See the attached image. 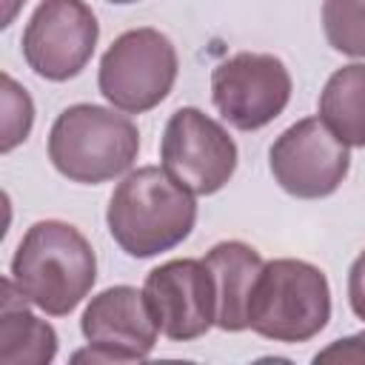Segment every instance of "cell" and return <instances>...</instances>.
Instances as JSON below:
<instances>
[{"mask_svg":"<svg viewBox=\"0 0 365 365\" xmlns=\"http://www.w3.org/2000/svg\"><path fill=\"white\" fill-rule=\"evenodd\" d=\"M26 0H6V14H3V29H9L11 23H14V14L20 11V6H23Z\"/></svg>","mask_w":365,"mask_h":365,"instance_id":"19","label":"cell"},{"mask_svg":"<svg viewBox=\"0 0 365 365\" xmlns=\"http://www.w3.org/2000/svg\"><path fill=\"white\" fill-rule=\"evenodd\" d=\"M86 348L71 354V362H140L160 336V325L145 299V291L134 285H111L91 297L80 317Z\"/></svg>","mask_w":365,"mask_h":365,"instance_id":"10","label":"cell"},{"mask_svg":"<svg viewBox=\"0 0 365 365\" xmlns=\"http://www.w3.org/2000/svg\"><path fill=\"white\" fill-rule=\"evenodd\" d=\"M137 154L140 128L114 106L74 103L57 114L48 131V160L71 182H108L125 174Z\"/></svg>","mask_w":365,"mask_h":365,"instance_id":"3","label":"cell"},{"mask_svg":"<svg viewBox=\"0 0 365 365\" xmlns=\"http://www.w3.org/2000/svg\"><path fill=\"white\" fill-rule=\"evenodd\" d=\"M322 31L334 51L365 57V0H322Z\"/></svg>","mask_w":365,"mask_h":365,"instance_id":"15","label":"cell"},{"mask_svg":"<svg viewBox=\"0 0 365 365\" xmlns=\"http://www.w3.org/2000/svg\"><path fill=\"white\" fill-rule=\"evenodd\" d=\"M97 37L100 23L86 0H43L23 29L20 48L37 77L66 83L88 66Z\"/></svg>","mask_w":365,"mask_h":365,"instance_id":"9","label":"cell"},{"mask_svg":"<svg viewBox=\"0 0 365 365\" xmlns=\"http://www.w3.org/2000/svg\"><path fill=\"white\" fill-rule=\"evenodd\" d=\"M9 277L34 308L48 317H66L91 294L97 254L77 225L40 220L17 242Z\"/></svg>","mask_w":365,"mask_h":365,"instance_id":"2","label":"cell"},{"mask_svg":"<svg viewBox=\"0 0 365 365\" xmlns=\"http://www.w3.org/2000/svg\"><path fill=\"white\" fill-rule=\"evenodd\" d=\"M160 334L174 342L205 336L217 325V294L205 259H168L143 282Z\"/></svg>","mask_w":365,"mask_h":365,"instance_id":"11","label":"cell"},{"mask_svg":"<svg viewBox=\"0 0 365 365\" xmlns=\"http://www.w3.org/2000/svg\"><path fill=\"white\" fill-rule=\"evenodd\" d=\"M197 222V200L163 165L128 171L106 208L111 240L134 259H148L188 240Z\"/></svg>","mask_w":365,"mask_h":365,"instance_id":"1","label":"cell"},{"mask_svg":"<svg viewBox=\"0 0 365 365\" xmlns=\"http://www.w3.org/2000/svg\"><path fill=\"white\" fill-rule=\"evenodd\" d=\"M314 362H365V331L334 339L328 348L314 354Z\"/></svg>","mask_w":365,"mask_h":365,"instance_id":"17","label":"cell"},{"mask_svg":"<svg viewBox=\"0 0 365 365\" xmlns=\"http://www.w3.org/2000/svg\"><path fill=\"white\" fill-rule=\"evenodd\" d=\"M331 319V285L308 259L262 262L248 302V328L274 342H308Z\"/></svg>","mask_w":365,"mask_h":365,"instance_id":"4","label":"cell"},{"mask_svg":"<svg viewBox=\"0 0 365 365\" xmlns=\"http://www.w3.org/2000/svg\"><path fill=\"white\" fill-rule=\"evenodd\" d=\"M217 294V328L240 334L248 328V302L254 282L262 271V257L257 248L240 240L217 242L205 257Z\"/></svg>","mask_w":365,"mask_h":365,"instance_id":"12","label":"cell"},{"mask_svg":"<svg viewBox=\"0 0 365 365\" xmlns=\"http://www.w3.org/2000/svg\"><path fill=\"white\" fill-rule=\"evenodd\" d=\"M11 277L3 279L0 299V362L3 365H48L57 356V331L40 319Z\"/></svg>","mask_w":365,"mask_h":365,"instance_id":"13","label":"cell"},{"mask_svg":"<svg viewBox=\"0 0 365 365\" xmlns=\"http://www.w3.org/2000/svg\"><path fill=\"white\" fill-rule=\"evenodd\" d=\"M317 117L348 148H365V63H348L325 80Z\"/></svg>","mask_w":365,"mask_h":365,"instance_id":"14","label":"cell"},{"mask_svg":"<svg viewBox=\"0 0 365 365\" xmlns=\"http://www.w3.org/2000/svg\"><path fill=\"white\" fill-rule=\"evenodd\" d=\"M177 71V48L160 29H128L106 48L97 71V88L114 108L125 114H145L171 94Z\"/></svg>","mask_w":365,"mask_h":365,"instance_id":"5","label":"cell"},{"mask_svg":"<svg viewBox=\"0 0 365 365\" xmlns=\"http://www.w3.org/2000/svg\"><path fill=\"white\" fill-rule=\"evenodd\" d=\"M0 108H3V140H0V151L9 154L20 143H26V137L31 131V123H34V103H31L29 91L11 74H3Z\"/></svg>","mask_w":365,"mask_h":365,"instance_id":"16","label":"cell"},{"mask_svg":"<svg viewBox=\"0 0 365 365\" xmlns=\"http://www.w3.org/2000/svg\"><path fill=\"white\" fill-rule=\"evenodd\" d=\"M237 143L222 123L194 106L177 108L160 140V165L194 197L217 194L237 171Z\"/></svg>","mask_w":365,"mask_h":365,"instance_id":"6","label":"cell"},{"mask_svg":"<svg viewBox=\"0 0 365 365\" xmlns=\"http://www.w3.org/2000/svg\"><path fill=\"white\" fill-rule=\"evenodd\" d=\"M268 165L285 194L322 200L345 182L351 151L319 117H302L271 143Z\"/></svg>","mask_w":365,"mask_h":365,"instance_id":"8","label":"cell"},{"mask_svg":"<svg viewBox=\"0 0 365 365\" xmlns=\"http://www.w3.org/2000/svg\"><path fill=\"white\" fill-rule=\"evenodd\" d=\"M108 3H117V6H128V3H137V0H108Z\"/></svg>","mask_w":365,"mask_h":365,"instance_id":"20","label":"cell"},{"mask_svg":"<svg viewBox=\"0 0 365 365\" xmlns=\"http://www.w3.org/2000/svg\"><path fill=\"white\" fill-rule=\"evenodd\" d=\"M288 66L268 51H240L211 71V100L220 117L240 131H259L291 103Z\"/></svg>","mask_w":365,"mask_h":365,"instance_id":"7","label":"cell"},{"mask_svg":"<svg viewBox=\"0 0 365 365\" xmlns=\"http://www.w3.org/2000/svg\"><path fill=\"white\" fill-rule=\"evenodd\" d=\"M348 302L351 311L365 322V251H359L348 268Z\"/></svg>","mask_w":365,"mask_h":365,"instance_id":"18","label":"cell"}]
</instances>
